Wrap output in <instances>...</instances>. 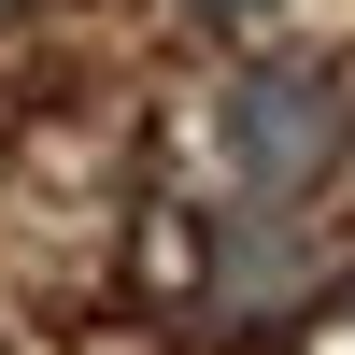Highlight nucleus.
<instances>
[{
  "instance_id": "nucleus-1",
  "label": "nucleus",
  "mask_w": 355,
  "mask_h": 355,
  "mask_svg": "<svg viewBox=\"0 0 355 355\" xmlns=\"http://www.w3.org/2000/svg\"><path fill=\"white\" fill-rule=\"evenodd\" d=\"M341 142H355V100H341V71H313V57H256V71H227V100H214V157H227V185H256V199L327 185Z\"/></svg>"
},
{
  "instance_id": "nucleus-2",
  "label": "nucleus",
  "mask_w": 355,
  "mask_h": 355,
  "mask_svg": "<svg viewBox=\"0 0 355 355\" xmlns=\"http://www.w3.org/2000/svg\"><path fill=\"white\" fill-rule=\"evenodd\" d=\"M284 284H299V242H284V214H227V227H214V299H227V313H270Z\"/></svg>"
},
{
  "instance_id": "nucleus-4",
  "label": "nucleus",
  "mask_w": 355,
  "mask_h": 355,
  "mask_svg": "<svg viewBox=\"0 0 355 355\" xmlns=\"http://www.w3.org/2000/svg\"><path fill=\"white\" fill-rule=\"evenodd\" d=\"M0 15H28V0H0Z\"/></svg>"
},
{
  "instance_id": "nucleus-3",
  "label": "nucleus",
  "mask_w": 355,
  "mask_h": 355,
  "mask_svg": "<svg viewBox=\"0 0 355 355\" xmlns=\"http://www.w3.org/2000/svg\"><path fill=\"white\" fill-rule=\"evenodd\" d=\"M185 15H199V28H242V15H270V0H185Z\"/></svg>"
}]
</instances>
